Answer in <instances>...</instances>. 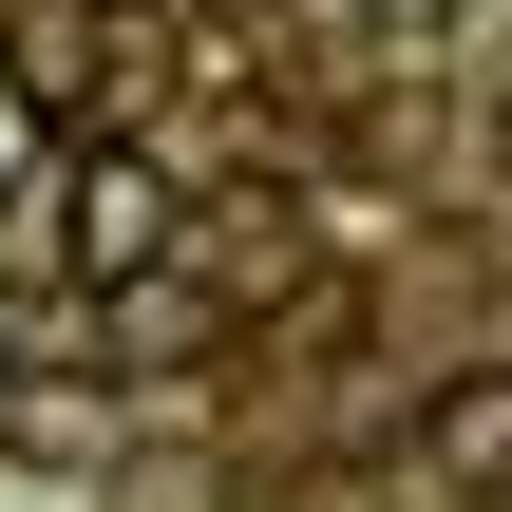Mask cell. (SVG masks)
I'll return each instance as SVG.
<instances>
[{
	"mask_svg": "<svg viewBox=\"0 0 512 512\" xmlns=\"http://www.w3.org/2000/svg\"><path fill=\"white\" fill-rule=\"evenodd\" d=\"M152 247H190V190L133 152V133H95V152H57V266H76V304L95 285H133Z\"/></svg>",
	"mask_w": 512,
	"mask_h": 512,
	"instance_id": "cell-1",
	"label": "cell"
},
{
	"mask_svg": "<svg viewBox=\"0 0 512 512\" xmlns=\"http://www.w3.org/2000/svg\"><path fill=\"white\" fill-rule=\"evenodd\" d=\"M0 76H19L38 133H114V95H133V19H114V0H0Z\"/></svg>",
	"mask_w": 512,
	"mask_h": 512,
	"instance_id": "cell-2",
	"label": "cell"
},
{
	"mask_svg": "<svg viewBox=\"0 0 512 512\" xmlns=\"http://www.w3.org/2000/svg\"><path fill=\"white\" fill-rule=\"evenodd\" d=\"M95 323H114V361H133V380H190V342L228 323V285H209L190 247H152L133 285H95Z\"/></svg>",
	"mask_w": 512,
	"mask_h": 512,
	"instance_id": "cell-3",
	"label": "cell"
},
{
	"mask_svg": "<svg viewBox=\"0 0 512 512\" xmlns=\"http://www.w3.org/2000/svg\"><path fill=\"white\" fill-rule=\"evenodd\" d=\"M418 475H437V494H494L512 475V361H456V380L418 399Z\"/></svg>",
	"mask_w": 512,
	"mask_h": 512,
	"instance_id": "cell-4",
	"label": "cell"
},
{
	"mask_svg": "<svg viewBox=\"0 0 512 512\" xmlns=\"http://www.w3.org/2000/svg\"><path fill=\"white\" fill-rule=\"evenodd\" d=\"M95 399H57V380H0V456H38V475H95Z\"/></svg>",
	"mask_w": 512,
	"mask_h": 512,
	"instance_id": "cell-5",
	"label": "cell"
},
{
	"mask_svg": "<svg viewBox=\"0 0 512 512\" xmlns=\"http://www.w3.org/2000/svg\"><path fill=\"white\" fill-rule=\"evenodd\" d=\"M76 266H57V171H19L0 190V304H57Z\"/></svg>",
	"mask_w": 512,
	"mask_h": 512,
	"instance_id": "cell-6",
	"label": "cell"
},
{
	"mask_svg": "<svg viewBox=\"0 0 512 512\" xmlns=\"http://www.w3.org/2000/svg\"><path fill=\"white\" fill-rule=\"evenodd\" d=\"M361 19H380V38H456V0H361Z\"/></svg>",
	"mask_w": 512,
	"mask_h": 512,
	"instance_id": "cell-7",
	"label": "cell"
},
{
	"mask_svg": "<svg viewBox=\"0 0 512 512\" xmlns=\"http://www.w3.org/2000/svg\"><path fill=\"white\" fill-rule=\"evenodd\" d=\"M494 171H512V114H494Z\"/></svg>",
	"mask_w": 512,
	"mask_h": 512,
	"instance_id": "cell-8",
	"label": "cell"
}]
</instances>
